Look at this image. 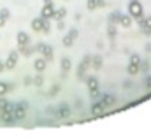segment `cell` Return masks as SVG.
Returning a JSON list of instances; mask_svg holds the SVG:
<instances>
[{"label": "cell", "mask_w": 151, "mask_h": 137, "mask_svg": "<svg viewBox=\"0 0 151 137\" xmlns=\"http://www.w3.org/2000/svg\"><path fill=\"white\" fill-rule=\"evenodd\" d=\"M128 13H130V16H132V19H137L139 23L144 19V16H142V5H140L139 0H130Z\"/></svg>", "instance_id": "cell-1"}, {"label": "cell", "mask_w": 151, "mask_h": 137, "mask_svg": "<svg viewBox=\"0 0 151 137\" xmlns=\"http://www.w3.org/2000/svg\"><path fill=\"white\" fill-rule=\"evenodd\" d=\"M11 113L14 116V120H23L26 116V104L25 102H19V104H13Z\"/></svg>", "instance_id": "cell-2"}, {"label": "cell", "mask_w": 151, "mask_h": 137, "mask_svg": "<svg viewBox=\"0 0 151 137\" xmlns=\"http://www.w3.org/2000/svg\"><path fill=\"white\" fill-rule=\"evenodd\" d=\"M90 67H92V56H84L83 62H81V65H79V69H77V77L83 79L84 74H86V70H88Z\"/></svg>", "instance_id": "cell-3"}, {"label": "cell", "mask_w": 151, "mask_h": 137, "mask_svg": "<svg viewBox=\"0 0 151 137\" xmlns=\"http://www.w3.org/2000/svg\"><path fill=\"white\" fill-rule=\"evenodd\" d=\"M88 90H90V97H98V81L97 77H88Z\"/></svg>", "instance_id": "cell-4"}, {"label": "cell", "mask_w": 151, "mask_h": 137, "mask_svg": "<svg viewBox=\"0 0 151 137\" xmlns=\"http://www.w3.org/2000/svg\"><path fill=\"white\" fill-rule=\"evenodd\" d=\"M37 49H39V51H41L42 55H44L42 58H44L46 62H51V60H53V48H51V46H46V44H39V46H37Z\"/></svg>", "instance_id": "cell-5"}, {"label": "cell", "mask_w": 151, "mask_h": 137, "mask_svg": "<svg viewBox=\"0 0 151 137\" xmlns=\"http://www.w3.org/2000/svg\"><path fill=\"white\" fill-rule=\"evenodd\" d=\"M18 58H19V55H18V51H11V55H9L7 62L4 63V67H5L7 70H11V69H14V67H16V63H18Z\"/></svg>", "instance_id": "cell-6"}, {"label": "cell", "mask_w": 151, "mask_h": 137, "mask_svg": "<svg viewBox=\"0 0 151 137\" xmlns=\"http://www.w3.org/2000/svg\"><path fill=\"white\" fill-rule=\"evenodd\" d=\"M76 39H77V30L74 28V30H70L69 34L63 37V46H65V48H70V46L74 44V40H76Z\"/></svg>", "instance_id": "cell-7"}, {"label": "cell", "mask_w": 151, "mask_h": 137, "mask_svg": "<svg viewBox=\"0 0 151 137\" xmlns=\"http://www.w3.org/2000/svg\"><path fill=\"white\" fill-rule=\"evenodd\" d=\"M53 13H55L53 4H51V2H47V4H44V7H42V11H41V18L49 19V18H53Z\"/></svg>", "instance_id": "cell-8"}, {"label": "cell", "mask_w": 151, "mask_h": 137, "mask_svg": "<svg viewBox=\"0 0 151 137\" xmlns=\"http://www.w3.org/2000/svg\"><path fill=\"white\" fill-rule=\"evenodd\" d=\"M0 120H2L4 123H7V125H11V123L16 121V120H14V116H13V113H11V109H4V111H0Z\"/></svg>", "instance_id": "cell-9"}, {"label": "cell", "mask_w": 151, "mask_h": 137, "mask_svg": "<svg viewBox=\"0 0 151 137\" xmlns=\"http://www.w3.org/2000/svg\"><path fill=\"white\" fill-rule=\"evenodd\" d=\"M92 114L93 116H104L106 114V105L102 102H97L92 105Z\"/></svg>", "instance_id": "cell-10"}, {"label": "cell", "mask_w": 151, "mask_h": 137, "mask_svg": "<svg viewBox=\"0 0 151 137\" xmlns=\"http://www.w3.org/2000/svg\"><path fill=\"white\" fill-rule=\"evenodd\" d=\"M100 102L106 105V109H107V107H113V105L116 104V97H114V95H104Z\"/></svg>", "instance_id": "cell-11"}, {"label": "cell", "mask_w": 151, "mask_h": 137, "mask_svg": "<svg viewBox=\"0 0 151 137\" xmlns=\"http://www.w3.org/2000/svg\"><path fill=\"white\" fill-rule=\"evenodd\" d=\"M121 26H125V28H128V26H132V16L130 14H121L119 16V21H118Z\"/></svg>", "instance_id": "cell-12"}, {"label": "cell", "mask_w": 151, "mask_h": 137, "mask_svg": "<svg viewBox=\"0 0 151 137\" xmlns=\"http://www.w3.org/2000/svg\"><path fill=\"white\" fill-rule=\"evenodd\" d=\"M46 65H47V62H46L44 58H37V60H34V69H35L37 72H42V70L46 69Z\"/></svg>", "instance_id": "cell-13"}, {"label": "cell", "mask_w": 151, "mask_h": 137, "mask_svg": "<svg viewBox=\"0 0 151 137\" xmlns=\"http://www.w3.org/2000/svg\"><path fill=\"white\" fill-rule=\"evenodd\" d=\"M16 40H18V46H19V48H23V46L28 44V35L25 34V32H19L18 37H16Z\"/></svg>", "instance_id": "cell-14"}, {"label": "cell", "mask_w": 151, "mask_h": 137, "mask_svg": "<svg viewBox=\"0 0 151 137\" xmlns=\"http://www.w3.org/2000/svg\"><path fill=\"white\" fill-rule=\"evenodd\" d=\"M127 72L130 74V76H137V74H139V63L130 62V63H128V67H127Z\"/></svg>", "instance_id": "cell-15"}, {"label": "cell", "mask_w": 151, "mask_h": 137, "mask_svg": "<svg viewBox=\"0 0 151 137\" xmlns=\"http://www.w3.org/2000/svg\"><path fill=\"white\" fill-rule=\"evenodd\" d=\"M58 116H60V118H69V116H70V109L67 107V105L63 104V105H60V109H58Z\"/></svg>", "instance_id": "cell-16"}, {"label": "cell", "mask_w": 151, "mask_h": 137, "mask_svg": "<svg viewBox=\"0 0 151 137\" xmlns=\"http://www.w3.org/2000/svg\"><path fill=\"white\" fill-rule=\"evenodd\" d=\"M41 28H42V18H35L32 21V30L34 32H41Z\"/></svg>", "instance_id": "cell-17"}, {"label": "cell", "mask_w": 151, "mask_h": 137, "mask_svg": "<svg viewBox=\"0 0 151 137\" xmlns=\"http://www.w3.org/2000/svg\"><path fill=\"white\" fill-rule=\"evenodd\" d=\"M65 14H67V9L62 7V9H58V11H55V13H53V18H55L56 21H60L62 18H65Z\"/></svg>", "instance_id": "cell-18"}, {"label": "cell", "mask_w": 151, "mask_h": 137, "mask_svg": "<svg viewBox=\"0 0 151 137\" xmlns=\"http://www.w3.org/2000/svg\"><path fill=\"white\" fill-rule=\"evenodd\" d=\"M92 65H93V69H100L102 67V56H92Z\"/></svg>", "instance_id": "cell-19"}, {"label": "cell", "mask_w": 151, "mask_h": 137, "mask_svg": "<svg viewBox=\"0 0 151 137\" xmlns=\"http://www.w3.org/2000/svg\"><path fill=\"white\" fill-rule=\"evenodd\" d=\"M7 18H9V11H7V9H2V11H0V26L5 25Z\"/></svg>", "instance_id": "cell-20"}, {"label": "cell", "mask_w": 151, "mask_h": 137, "mask_svg": "<svg viewBox=\"0 0 151 137\" xmlns=\"http://www.w3.org/2000/svg\"><path fill=\"white\" fill-rule=\"evenodd\" d=\"M70 67H72V62H70L69 58H62V70L63 72H69Z\"/></svg>", "instance_id": "cell-21"}, {"label": "cell", "mask_w": 151, "mask_h": 137, "mask_svg": "<svg viewBox=\"0 0 151 137\" xmlns=\"http://www.w3.org/2000/svg\"><path fill=\"white\" fill-rule=\"evenodd\" d=\"M109 32H107V35L111 37V39H114L116 37V32H118V26L114 25V23H109V28H107Z\"/></svg>", "instance_id": "cell-22"}, {"label": "cell", "mask_w": 151, "mask_h": 137, "mask_svg": "<svg viewBox=\"0 0 151 137\" xmlns=\"http://www.w3.org/2000/svg\"><path fill=\"white\" fill-rule=\"evenodd\" d=\"M13 107V104L5 100V99H0V111H4V109H11Z\"/></svg>", "instance_id": "cell-23"}, {"label": "cell", "mask_w": 151, "mask_h": 137, "mask_svg": "<svg viewBox=\"0 0 151 137\" xmlns=\"http://www.w3.org/2000/svg\"><path fill=\"white\" fill-rule=\"evenodd\" d=\"M49 30H51V25H49V21L42 18V28H41V32H42V34H49Z\"/></svg>", "instance_id": "cell-24"}, {"label": "cell", "mask_w": 151, "mask_h": 137, "mask_svg": "<svg viewBox=\"0 0 151 137\" xmlns=\"http://www.w3.org/2000/svg\"><path fill=\"white\" fill-rule=\"evenodd\" d=\"M119 16H121V14H119V13H111L109 14V23H118V21H119Z\"/></svg>", "instance_id": "cell-25"}, {"label": "cell", "mask_w": 151, "mask_h": 137, "mask_svg": "<svg viewBox=\"0 0 151 137\" xmlns=\"http://www.w3.org/2000/svg\"><path fill=\"white\" fill-rule=\"evenodd\" d=\"M9 90H11V86H9V84H5V83H0V95H5Z\"/></svg>", "instance_id": "cell-26"}, {"label": "cell", "mask_w": 151, "mask_h": 137, "mask_svg": "<svg viewBox=\"0 0 151 137\" xmlns=\"http://www.w3.org/2000/svg\"><path fill=\"white\" fill-rule=\"evenodd\" d=\"M139 70L148 72V70H149V63H148V62H140V63H139Z\"/></svg>", "instance_id": "cell-27"}, {"label": "cell", "mask_w": 151, "mask_h": 137, "mask_svg": "<svg viewBox=\"0 0 151 137\" xmlns=\"http://www.w3.org/2000/svg\"><path fill=\"white\" fill-rule=\"evenodd\" d=\"M34 84H35V86H41V84H42V76H41V74H37V76H35Z\"/></svg>", "instance_id": "cell-28"}, {"label": "cell", "mask_w": 151, "mask_h": 137, "mask_svg": "<svg viewBox=\"0 0 151 137\" xmlns=\"http://www.w3.org/2000/svg\"><path fill=\"white\" fill-rule=\"evenodd\" d=\"M88 9H90V11L97 9V0H88Z\"/></svg>", "instance_id": "cell-29"}, {"label": "cell", "mask_w": 151, "mask_h": 137, "mask_svg": "<svg viewBox=\"0 0 151 137\" xmlns=\"http://www.w3.org/2000/svg\"><path fill=\"white\" fill-rule=\"evenodd\" d=\"M56 26H58V30H60V32H62V30L65 28V23H63V19H60V21H58V25H56Z\"/></svg>", "instance_id": "cell-30"}, {"label": "cell", "mask_w": 151, "mask_h": 137, "mask_svg": "<svg viewBox=\"0 0 151 137\" xmlns=\"http://www.w3.org/2000/svg\"><path fill=\"white\" fill-rule=\"evenodd\" d=\"M106 0H97V7H106Z\"/></svg>", "instance_id": "cell-31"}, {"label": "cell", "mask_w": 151, "mask_h": 137, "mask_svg": "<svg viewBox=\"0 0 151 137\" xmlns=\"http://www.w3.org/2000/svg\"><path fill=\"white\" fill-rule=\"evenodd\" d=\"M146 88H149V90H151V76L146 79Z\"/></svg>", "instance_id": "cell-32"}, {"label": "cell", "mask_w": 151, "mask_h": 137, "mask_svg": "<svg viewBox=\"0 0 151 137\" xmlns=\"http://www.w3.org/2000/svg\"><path fill=\"white\" fill-rule=\"evenodd\" d=\"M58 91V86H53V90H51V93H49V95H55Z\"/></svg>", "instance_id": "cell-33"}, {"label": "cell", "mask_w": 151, "mask_h": 137, "mask_svg": "<svg viewBox=\"0 0 151 137\" xmlns=\"http://www.w3.org/2000/svg\"><path fill=\"white\" fill-rule=\"evenodd\" d=\"M4 70H5V67H4V63L0 62V72H4Z\"/></svg>", "instance_id": "cell-34"}]
</instances>
